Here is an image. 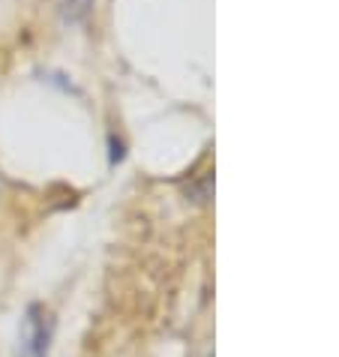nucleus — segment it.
Wrapping results in <instances>:
<instances>
[{
	"label": "nucleus",
	"instance_id": "f257e3e1",
	"mask_svg": "<svg viewBox=\"0 0 339 357\" xmlns=\"http://www.w3.org/2000/svg\"><path fill=\"white\" fill-rule=\"evenodd\" d=\"M48 340H52V321L43 310L27 312L24 333H22V357H48Z\"/></svg>",
	"mask_w": 339,
	"mask_h": 357
}]
</instances>
